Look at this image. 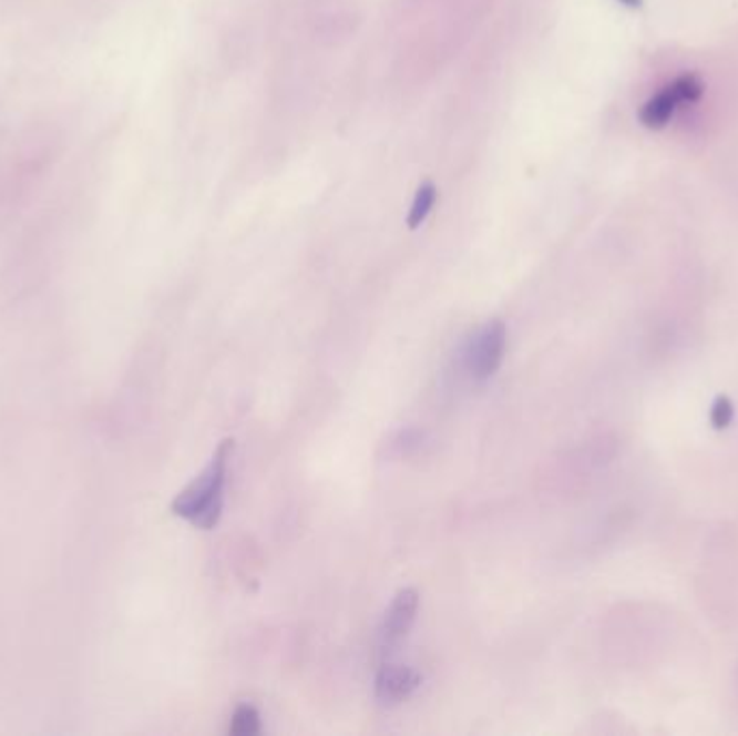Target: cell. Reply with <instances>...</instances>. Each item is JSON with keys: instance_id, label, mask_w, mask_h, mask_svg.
Segmentation results:
<instances>
[{"instance_id": "9c48e42d", "label": "cell", "mask_w": 738, "mask_h": 736, "mask_svg": "<svg viewBox=\"0 0 738 736\" xmlns=\"http://www.w3.org/2000/svg\"><path fill=\"white\" fill-rule=\"evenodd\" d=\"M617 2H622L624 7H631V9H637V7H642V0H617Z\"/></svg>"}, {"instance_id": "7a4b0ae2", "label": "cell", "mask_w": 738, "mask_h": 736, "mask_svg": "<svg viewBox=\"0 0 738 736\" xmlns=\"http://www.w3.org/2000/svg\"><path fill=\"white\" fill-rule=\"evenodd\" d=\"M508 348V328L503 320L494 318L480 328L467 344L464 350V364L467 371L480 380L486 382L499 371Z\"/></svg>"}, {"instance_id": "277c9868", "label": "cell", "mask_w": 738, "mask_h": 736, "mask_svg": "<svg viewBox=\"0 0 738 736\" xmlns=\"http://www.w3.org/2000/svg\"><path fill=\"white\" fill-rule=\"evenodd\" d=\"M419 687H421V674L417 669H412L409 665L387 663L380 667L376 676L373 694L382 706H396L409 699Z\"/></svg>"}, {"instance_id": "3957f363", "label": "cell", "mask_w": 738, "mask_h": 736, "mask_svg": "<svg viewBox=\"0 0 738 736\" xmlns=\"http://www.w3.org/2000/svg\"><path fill=\"white\" fill-rule=\"evenodd\" d=\"M419 605L421 599L414 587H404L393 596L380 626L382 655H391L409 637L419 614Z\"/></svg>"}, {"instance_id": "8992f818", "label": "cell", "mask_w": 738, "mask_h": 736, "mask_svg": "<svg viewBox=\"0 0 738 736\" xmlns=\"http://www.w3.org/2000/svg\"><path fill=\"white\" fill-rule=\"evenodd\" d=\"M437 197H439V193H437V186L432 182H426L417 188L414 200L410 204L409 216H407L409 229H417L426 223V218L430 216L432 207L437 204Z\"/></svg>"}, {"instance_id": "5b68a950", "label": "cell", "mask_w": 738, "mask_h": 736, "mask_svg": "<svg viewBox=\"0 0 738 736\" xmlns=\"http://www.w3.org/2000/svg\"><path fill=\"white\" fill-rule=\"evenodd\" d=\"M680 104H683V102H680L676 89H674L672 82H669L663 91H658L656 95H653V98L642 106V111H639V122H642V125L650 127V130H660V127H665V125L669 123V120L674 117V113H676V109H678Z\"/></svg>"}, {"instance_id": "ba28073f", "label": "cell", "mask_w": 738, "mask_h": 736, "mask_svg": "<svg viewBox=\"0 0 738 736\" xmlns=\"http://www.w3.org/2000/svg\"><path fill=\"white\" fill-rule=\"evenodd\" d=\"M672 86L676 89V93H678V98H680L683 104H694V102H697L701 98V93H704L701 81L697 79L696 74H689V72L680 74L676 81L672 82Z\"/></svg>"}, {"instance_id": "6da1fadb", "label": "cell", "mask_w": 738, "mask_h": 736, "mask_svg": "<svg viewBox=\"0 0 738 736\" xmlns=\"http://www.w3.org/2000/svg\"><path fill=\"white\" fill-rule=\"evenodd\" d=\"M234 439H225L212 453L204 471L184 489L171 503V512L197 530H214L223 517L225 484L229 460L234 453Z\"/></svg>"}, {"instance_id": "52a82bcc", "label": "cell", "mask_w": 738, "mask_h": 736, "mask_svg": "<svg viewBox=\"0 0 738 736\" xmlns=\"http://www.w3.org/2000/svg\"><path fill=\"white\" fill-rule=\"evenodd\" d=\"M262 733V717L259 711L253 704H240L236 706L229 724V735L253 736Z\"/></svg>"}]
</instances>
